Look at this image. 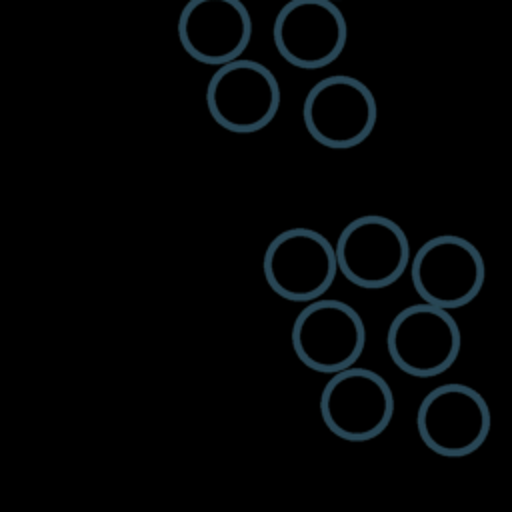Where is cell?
Instances as JSON below:
<instances>
[{
  "label": "cell",
  "instance_id": "cell-1",
  "mask_svg": "<svg viewBox=\"0 0 512 512\" xmlns=\"http://www.w3.org/2000/svg\"><path fill=\"white\" fill-rule=\"evenodd\" d=\"M262 272L274 294L308 304L322 298L340 272L336 246L318 230L288 228L266 246Z\"/></svg>",
  "mask_w": 512,
  "mask_h": 512
},
{
  "label": "cell",
  "instance_id": "cell-2",
  "mask_svg": "<svg viewBox=\"0 0 512 512\" xmlns=\"http://www.w3.org/2000/svg\"><path fill=\"white\" fill-rule=\"evenodd\" d=\"M492 414L486 398L468 384L432 388L416 412V430L428 450L444 458H464L488 438Z\"/></svg>",
  "mask_w": 512,
  "mask_h": 512
},
{
  "label": "cell",
  "instance_id": "cell-3",
  "mask_svg": "<svg viewBox=\"0 0 512 512\" xmlns=\"http://www.w3.org/2000/svg\"><path fill=\"white\" fill-rule=\"evenodd\" d=\"M206 106L220 128L234 134H254L276 118L280 84L268 66L236 58L218 66L208 80Z\"/></svg>",
  "mask_w": 512,
  "mask_h": 512
},
{
  "label": "cell",
  "instance_id": "cell-4",
  "mask_svg": "<svg viewBox=\"0 0 512 512\" xmlns=\"http://www.w3.org/2000/svg\"><path fill=\"white\" fill-rule=\"evenodd\" d=\"M364 346V320L342 300H312L296 314L292 324V350L296 358L320 374H336L354 366Z\"/></svg>",
  "mask_w": 512,
  "mask_h": 512
},
{
  "label": "cell",
  "instance_id": "cell-5",
  "mask_svg": "<svg viewBox=\"0 0 512 512\" xmlns=\"http://www.w3.org/2000/svg\"><path fill=\"white\" fill-rule=\"evenodd\" d=\"M302 120L322 146L348 150L372 134L378 106L372 90L358 78L334 74L318 80L306 94Z\"/></svg>",
  "mask_w": 512,
  "mask_h": 512
},
{
  "label": "cell",
  "instance_id": "cell-6",
  "mask_svg": "<svg viewBox=\"0 0 512 512\" xmlns=\"http://www.w3.org/2000/svg\"><path fill=\"white\" fill-rule=\"evenodd\" d=\"M338 270L358 288L392 286L410 264V242L388 216L364 214L350 220L336 240Z\"/></svg>",
  "mask_w": 512,
  "mask_h": 512
},
{
  "label": "cell",
  "instance_id": "cell-7",
  "mask_svg": "<svg viewBox=\"0 0 512 512\" xmlns=\"http://www.w3.org/2000/svg\"><path fill=\"white\" fill-rule=\"evenodd\" d=\"M462 334L446 308L422 302L402 308L390 322L386 350L402 372L414 378H434L458 358Z\"/></svg>",
  "mask_w": 512,
  "mask_h": 512
},
{
  "label": "cell",
  "instance_id": "cell-8",
  "mask_svg": "<svg viewBox=\"0 0 512 512\" xmlns=\"http://www.w3.org/2000/svg\"><path fill=\"white\" fill-rule=\"evenodd\" d=\"M410 280L422 302L452 310L470 304L486 280L480 250L456 234L426 240L410 260Z\"/></svg>",
  "mask_w": 512,
  "mask_h": 512
},
{
  "label": "cell",
  "instance_id": "cell-9",
  "mask_svg": "<svg viewBox=\"0 0 512 512\" xmlns=\"http://www.w3.org/2000/svg\"><path fill=\"white\" fill-rule=\"evenodd\" d=\"M320 416L334 436L346 442H368L392 422V388L370 368H344L324 384Z\"/></svg>",
  "mask_w": 512,
  "mask_h": 512
},
{
  "label": "cell",
  "instance_id": "cell-10",
  "mask_svg": "<svg viewBox=\"0 0 512 512\" xmlns=\"http://www.w3.org/2000/svg\"><path fill=\"white\" fill-rule=\"evenodd\" d=\"M272 40L288 64L318 70L342 54L348 26L332 0H288L274 18Z\"/></svg>",
  "mask_w": 512,
  "mask_h": 512
},
{
  "label": "cell",
  "instance_id": "cell-11",
  "mask_svg": "<svg viewBox=\"0 0 512 512\" xmlns=\"http://www.w3.org/2000/svg\"><path fill=\"white\" fill-rule=\"evenodd\" d=\"M176 32L192 60L222 66L242 58L252 38V16L242 0H188Z\"/></svg>",
  "mask_w": 512,
  "mask_h": 512
},
{
  "label": "cell",
  "instance_id": "cell-12",
  "mask_svg": "<svg viewBox=\"0 0 512 512\" xmlns=\"http://www.w3.org/2000/svg\"><path fill=\"white\" fill-rule=\"evenodd\" d=\"M332 2H338V0H332Z\"/></svg>",
  "mask_w": 512,
  "mask_h": 512
}]
</instances>
